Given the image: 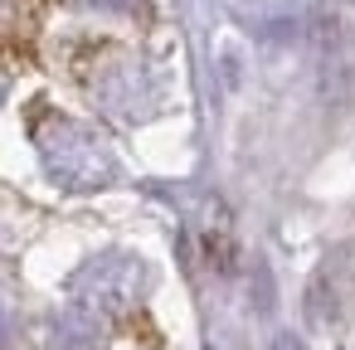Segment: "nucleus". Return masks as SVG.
Returning <instances> with one entry per match:
<instances>
[{"mask_svg": "<svg viewBox=\"0 0 355 350\" xmlns=\"http://www.w3.org/2000/svg\"><path fill=\"white\" fill-rule=\"evenodd\" d=\"M35 151H40V166L44 175L59 185V190H73V195H88V190H107L122 180V166L112 156V146L83 127L78 117H64V112H44L35 122Z\"/></svg>", "mask_w": 355, "mask_h": 350, "instance_id": "f257e3e1", "label": "nucleus"}, {"mask_svg": "<svg viewBox=\"0 0 355 350\" xmlns=\"http://www.w3.org/2000/svg\"><path fill=\"white\" fill-rule=\"evenodd\" d=\"M146 282H151V272H146V263H141L137 253H98V258H88V263L73 272L69 292H73V301H78L83 311L127 316L132 306H141Z\"/></svg>", "mask_w": 355, "mask_h": 350, "instance_id": "f03ea898", "label": "nucleus"}, {"mask_svg": "<svg viewBox=\"0 0 355 350\" xmlns=\"http://www.w3.org/2000/svg\"><path fill=\"white\" fill-rule=\"evenodd\" d=\"M350 282H355V258H350V248L326 253L321 268L311 272V287H306V316H311L321 331L340 321L345 297H350Z\"/></svg>", "mask_w": 355, "mask_h": 350, "instance_id": "7ed1b4c3", "label": "nucleus"}, {"mask_svg": "<svg viewBox=\"0 0 355 350\" xmlns=\"http://www.w3.org/2000/svg\"><path fill=\"white\" fill-rule=\"evenodd\" d=\"M10 340H15V311H10L6 301H0V350H6Z\"/></svg>", "mask_w": 355, "mask_h": 350, "instance_id": "20e7f679", "label": "nucleus"}, {"mask_svg": "<svg viewBox=\"0 0 355 350\" xmlns=\"http://www.w3.org/2000/svg\"><path fill=\"white\" fill-rule=\"evenodd\" d=\"M268 350H306V340H302V335H292V331H277Z\"/></svg>", "mask_w": 355, "mask_h": 350, "instance_id": "39448f33", "label": "nucleus"}, {"mask_svg": "<svg viewBox=\"0 0 355 350\" xmlns=\"http://www.w3.org/2000/svg\"><path fill=\"white\" fill-rule=\"evenodd\" d=\"M83 6H93V10H132L137 0H83Z\"/></svg>", "mask_w": 355, "mask_h": 350, "instance_id": "423d86ee", "label": "nucleus"}, {"mask_svg": "<svg viewBox=\"0 0 355 350\" xmlns=\"http://www.w3.org/2000/svg\"><path fill=\"white\" fill-rule=\"evenodd\" d=\"M6 93H10V83H6V73H0V103H6Z\"/></svg>", "mask_w": 355, "mask_h": 350, "instance_id": "0eeeda50", "label": "nucleus"}, {"mask_svg": "<svg viewBox=\"0 0 355 350\" xmlns=\"http://www.w3.org/2000/svg\"><path fill=\"white\" fill-rule=\"evenodd\" d=\"M0 6H6V0H0Z\"/></svg>", "mask_w": 355, "mask_h": 350, "instance_id": "6e6552de", "label": "nucleus"}]
</instances>
